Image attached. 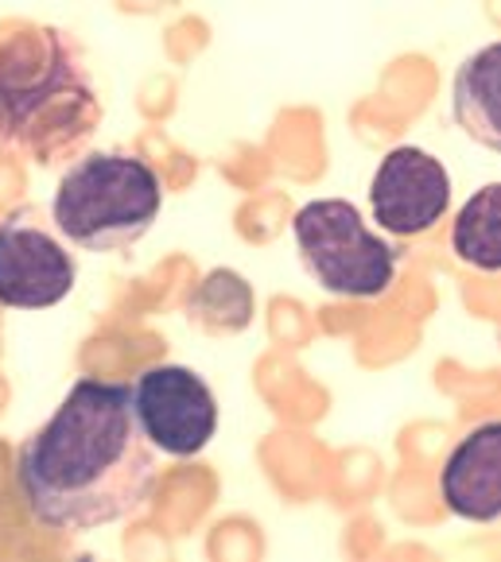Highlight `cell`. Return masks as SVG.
<instances>
[{
	"instance_id": "6da1fadb",
	"label": "cell",
	"mask_w": 501,
	"mask_h": 562,
	"mask_svg": "<svg viewBox=\"0 0 501 562\" xmlns=\"http://www.w3.org/2000/svg\"><path fill=\"white\" fill-rule=\"evenodd\" d=\"M16 481L27 513L55 531H93L141 513L156 488V447L133 412V389L78 381L20 447Z\"/></svg>"
},
{
	"instance_id": "7a4b0ae2",
	"label": "cell",
	"mask_w": 501,
	"mask_h": 562,
	"mask_svg": "<svg viewBox=\"0 0 501 562\" xmlns=\"http://www.w3.org/2000/svg\"><path fill=\"white\" fill-rule=\"evenodd\" d=\"M98 105L67 35L27 27L0 47V136L51 156L82 140Z\"/></svg>"
},
{
	"instance_id": "3957f363",
	"label": "cell",
	"mask_w": 501,
	"mask_h": 562,
	"mask_svg": "<svg viewBox=\"0 0 501 562\" xmlns=\"http://www.w3.org/2000/svg\"><path fill=\"white\" fill-rule=\"evenodd\" d=\"M159 206V179L141 156L93 151L63 175L51 217L70 245L86 252H121L156 225Z\"/></svg>"
},
{
	"instance_id": "277c9868",
	"label": "cell",
	"mask_w": 501,
	"mask_h": 562,
	"mask_svg": "<svg viewBox=\"0 0 501 562\" xmlns=\"http://www.w3.org/2000/svg\"><path fill=\"white\" fill-rule=\"evenodd\" d=\"M292 237L308 276L331 295L377 299L397 276V248L366 229L358 206L346 199H319L296 214Z\"/></svg>"
},
{
	"instance_id": "5b68a950",
	"label": "cell",
	"mask_w": 501,
	"mask_h": 562,
	"mask_svg": "<svg viewBox=\"0 0 501 562\" xmlns=\"http://www.w3.org/2000/svg\"><path fill=\"white\" fill-rule=\"evenodd\" d=\"M133 412L152 447L171 458L207 450L218 430V404L199 372L183 364H152L133 384Z\"/></svg>"
},
{
	"instance_id": "8992f818",
	"label": "cell",
	"mask_w": 501,
	"mask_h": 562,
	"mask_svg": "<svg viewBox=\"0 0 501 562\" xmlns=\"http://www.w3.org/2000/svg\"><path fill=\"white\" fill-rule=\"evenodd\" d=\"M75 257L35 222L32 210L0 222V306H55L75 291Z\"/></svg>"
},
{
	"instance_id": "52a82bcc",
	"label": "cell",
	"mask_w": 501,
	"mask_h": 562,
	"mask_svg": "<svg viewBox=\"0 0 501 562\" xmlns=\"http://www.w3.org/2000/svg\"><path fill=\"white\" fill-rule=\"evenodd\" d=\"M369 202L385 233L416 237L432 229L452 206V175L432 151L404 144L381 159L369 182Z\"/></svg>"
},
{
	"instance_id": "ba28073f",
	"label": "cell",
	"mask_w": 501,
	"mask_h": 562,
	"mask_svg": "<svg viewBox=\"0 0 501 562\" xmlns=\"http://www.w3.org/2000/svg\"><path fill=\"white\" fill-rule=\"evenodd\" d=\"M443 501L475 524L501 516V423H482L455 447L443 465Z\"/></svg>"
},
{
	"instance_id": "9c48e42d",
	"label": "cell",
	"mask_w": 501,
	"mask_h": 562,
	"mask_svg": "<svg viewBox=\"0 0 501 562\" xmlns=\"http://www.w3.org/2000/svg\"><path fill=\"white\" fill-rule=\"evenodd\" d=\"M498 47H486L470 58L467 67L459 70V82H455V116L463 121L470 136L486 144V148H498Z\"/></svg>"
},
{
	"instance_id": "30bf717a",
	"label": "cell",
	"mask_w": 501,
	"mask_h": 562,
	"mask_svg": "<svg viewBox=\"0 0 501 562\" xmlns=\"http://www.w3.org/2000/svg\"><path fill=\"white\" fill-rule=\"evenodd\" d=\"M498 199H501L498 182L482 187V191L459 210V222H455V229H452V245H455V252H459V260H467L470 268H482V272H498L501 268Z\"/></svg>"
},
{
	"instance_id": "8fae6325",
	"label": "cell",
	"mask_w": 501,
	"mask_h": 562,
	"mask_svg": "<svg viewBox=\"0 0 501 562\" xmlns=\"http://www.w3.org/2000/svg\"><path fill=\"white\" fill-rule=\"evenodd\" d=\"M191 318L199 326L214 334H234L245 330L253 318V291L249 283L242 280L237 272H226V268H218V272L207 276V283L199 288V295L191 299Z\"/></svg>"
}]
</instances>
